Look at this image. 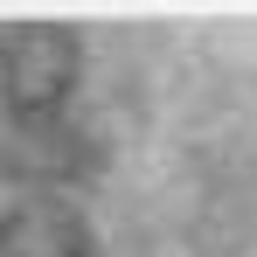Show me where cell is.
Segmentation results:
<instances>
[{"mask_svg":"<svg viewBox=\"0 0 257 257\" xmlns=\"http://www.w3.org/2000/svg\"><path fill=\"white\" fill-rule=\"evenodd\" d=\"M84 84V42L63 21H21L0 35V111L21 139H49Z\"/></svg>","mask_w":257,"mask_h":257,"instance_id":"obj_1","label":"cell"},{"mask_svg":"<svg viewBox=\"0 0 257 257\" xmlns=\"http://www.w3.org/2000/svg\"><path fill=\"white\" fill-rule=\"evenodd\" d=\"M0 257H104L97 229L63 195H21L0 209Z\"/></svg>","mask_w":257,"mask_h":257,"instance_id":"obj_2","label":"cell"}]
</instances>
